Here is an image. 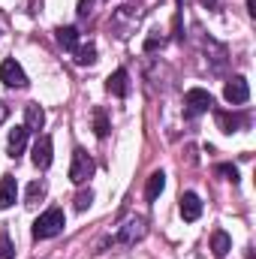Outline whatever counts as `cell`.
Returning <instances> with one entry per match:
<instances>
[{
    "instance_id": "6da1fadb",
    "label": "cell",
    "mask_w": 256,
    "mask_h": 259,
    "mask_svg": "<svg viewBox=\"0 0 256 259\" xmlns=\"http://www.w3.org/2000/svg\"><path fill=\"white\" fill-rule=\"evenodd\" d=\"M66 226V217L61 208H49L46 214H39L36 217V223H33V238H39V241H46V238H55V235H61Z\"/></svg>"
},
{
    "instance_id": "7a4b0ae2",
    "label": "cell",
    "mask_w": 256,
    "mask_h": 259,
    "mask_svg": "<svg viewBox=\"0 0 256 259\" xmlns=\"http://www.w3.org/2000/svg\"><path fill=\"white\" fill-rule=\"evenodd\" d=\"M211 109H214V97H211L208 91L190 88V91L184 94V115H187V118H199V115H205V112H211Z\"/></svg>"
},
{
    "instance_id": "3957f363",
    "label": "cell",
    "mask_w": 256,
    "mask_h": 259,
    "mask_svg": "<svg viewBox=\"0 0 256 259\" xmlns=\"http://www.w3.org/2000/svg\"><path fill=\"white\" fill-rule=\"evenodd\" d=\"M94 169H97V166H94V160L88 157V151H84V148H75V151H72V166H69V181H72V184H84V181L94 175Z\"/></svg>"
},
{
    "instance_id": "277c9868",
    "label": "cell",
    "mask_w": 256,
    "mask_h": 259,
    "mask_svg": "<svg viewBox=\"0 0 256 259\" xmlns=\"http://www.w3.org/2000/svg\"><path fill=\"white\" fill-rule=\"evenodd\" d=\"M223 97H226V103H232V106L247 103V100H250V84H247V78H244V75H232V78L226 81V88H223Z\"/></svg>"
},
{
    "instance_id": "5b68a950",
    "label": "cell",
    "mask_w": 256,
    "mask_h": 259,
    "mask_svg": "<svg viewBox=\"0 0 256 259\" xmlns=\"http://www.w3.org/2000/svg\"><path fill=\"white\" fill-rule=\"evenodd\" d=\"M0 81L6 84V88H27V75H24V69L18 61H12V58H6L3 64H0Z\"/></svg>"
},
{
    "instance_id": "8992f818",
    "label": "cell",
    "mask_w": 256,
    "mask_h": 259,
    "mask_svg": "<svg viewBox=\"0 0 256 259\" xmlns=\"http://www.w3.org/2000/svg\"><path fill=\"white\" fill-rule=\"evenodd\" d=\"M181 217L187 220V223H193V220H199L202 217V199L193 193V190H187V193H181Z\"/></svg>"
},
{
    "instance_id": "52a82bcc",
    "label": "cell",
    "mask_w": 256,
    "mask_h": 259,
    "mask_svg": "<svg viewBox=\"0 0 256 259\" xmlns=\"http://www.w3.org/2000/svg\"><path fill=\"white\" fill-rule=\"evenodd\" d=\"M33 166L36 169H49L52 166V139L49 136H39L33 142Z\"/></svg>"
},
{
    "instance_id": "ba28073f",
    "label": "cell",
    "mask_w": 256,
    "mask_h": 259,
    "mask_svg": "<svg viewBox=\"0 0 256 259\" xmlns=\"http://www.w3.org/2000/svg\"><path fill=\"white\" fill-rule=\"evenodd\" d=\"M42 127H46V112H42V106H39V103H27V106H24V130H27V133H39Z\"/></svg>"
},
{
    "instance_id": "9c48e42d",
    "label": "cell",
    "mask_w": 256,
    "mask_h": 259,
    "mask_svg": "<svg viewBox=\"0 0 256 259\" xmlns=\"http://www.w3.org/2000/svg\"><path fill=\"white\" fill-rule=\"evenodd\" d=\"M214 118H217V127L223 130V133H238V130L247 124L244 115H238V112H223V109H217Z\"/></svg>"
},
{
    "instance_id": "30bf717a",
    "label": "cell",
    "mask_w": 256,
    "mask_h": 259,
    "mask_svg": "<svg viewBox=\"0 0 256 259\" xmlns=\"http://www.w3.org/2000/svg\"><path fill=\"white\" fill-rule=\"evenodd\" d=\"M106 88H109V94H115V97H127V94H130V75H127V69H115V72L109 75Z\"/></svg>"
},
{
    "instance_id": "8fae6325",
    "label": "cell",
    "mask_w": 256,
    "mask_h": 259,
    "mask_svg": "<svg viewBox=\"0 0 256 259\" xmlns=\"http://www.w3.org/2000/svg\"><path fill=\"white\" fill-rule=\"evenodd\" d=\"M142 235H145V223L136 217V220H127V223L121 226V232H118V241H124V244H136Z\"/></svg>"
},
{
    "instance_id": "7c38bea8",
    "label": "cell",
    "mask_w": 256,
    "mask_h": 259,
    "mask_svg": "<svg viewBox=\"0 0 256 259\" xmlns=\"http://www.w3.org/2000/svg\"><path fill=\"white\" fill-rule=\"evenodd\" d=\"M15 199H18V184H15V178H0V208H12L15 205Z\"/></svg>"
},
{
    "instance_id": "4fadbf2b",
    "label": "cell",
    "mask_w": 256,
    "mask_h": 259,
    "mask_svg": "<svg viewBox=\"0 0 256 259\" xmlns=\"http://www.w3.org/2000/svg\"><path fill=\"white\" fill-rule=\"evenodd\" d=\"M24 148H27V130L15 127L12 133H9V145H6V151H9V157H21Z\"/></svg>"
},
{
    "instance_id": "5bb4252c",
    "label": "cell",
    "mask_w": 256,
    "mask_h": 259,
    "mask_svg": "<svg viewBox=\"0 0 256 259\" xmlns=\"http://www.w3.org/2000/svg\"><path fill=\"white\" fill-rule=\"evenodd\" d=\"M229 250H232V238H229L223 229H214V232H211V253H214V256H226Z\"/></svg>"
},
{
    "instance_id": "9a60e30c",
    "label": "cell",
    "mask_w": 256,
    "mask_h": 259,
    "mask_svg": "<svg viewBox=\"0 0 256 259\" xmlns=\"http://www.w3.org/2000/svg\"><path fill=\"white\" fill-rule=\"evenodd\" d=\"M58 42H61V49H66V52H75V46H78V30H75L72 24L58 27Z\"/></svg>"
},
{
    "instance_id": "2e32d148",
    "label": "cell",
    "mask_w": 256,
    "mask_h": 259,
    "mask_svg": "<svg viewBox=\"0 0 256 259\" xmlns=\"http://www.w3.org/2000/svg\"><path fill=\"white\" fill-rule=\"evenodd\" d=\"M163 187H166V175H163V172H154V175L148 178V187H145V199H148V202H154L157 196L163 193Z\"/></svg>"
},
{
    "instance_id": "e0dca14e",
    "label": "cell",
    "mask_w": 256,
    "mask_h": 259,
    "mask_svg": "<svg viewBox=\"0 0 256 259\" xmlns=\"http://www.w3.org/2000/svg\"><path fill=\"white\" fill-rule=\"evenodd\" d=\"M75 64L78 66H91L97 64V46H75Z\"/></svg>"
},
{
    "instance_id": "ac0fdd59",
    "label": "cell",
    "mask_w": 256,
    "mask_h": 259,
    "mask_svg": "<svg viewBox=\"0 0 256 259\" xmlns=\"http://www.w3.org/2000/svg\"><path fill=\"white\" fill-rule=\"evenodd\" d=\"M15 256V244L9 241V235H6V229L0 226V259H12Z\"/></svg>"
},
{
    "instance_id": "d6986e66",
    "label": "cell",
    "mask_w": 256,
    "mask_h": 259,
    "mask_svg": "<svg viewBox=\"0 0 256 259\" xmlns=\"http://www.w3.org/2000/svg\"><path fill=\"white\" fill-rule=\"evenodd\" d=\"M94 130H97V136L103 139V136H109V121H106V112L103 109H97L94 112Z\"/></svg>"
},
{
    "instance_id": "ffe728a7",
    "label": "cell",
    "mask_w": 256,
    "mask_h": 259,
    "mask_svg": "<svg viewBox=\"0 0 256 259\" xmlns=\"http://www.w3.org/2000/svg\"><path fill=\"white\" fill-rule=\"evenodd\" d=\"M42 196H46V184H42V181H33V184L27 187V205H36Z\"/></svg>"
},
{
    "instance_id": "44dd1931",
    "label": "cell",
    "mask_w": 256,
    "mask_h": 259,
    "mask_svg": "<svg viewBox=\"0 0 256 259\" xmlns=\"http://www.w3.org/2000/svg\"><path fill=\"white\" fill-rule=\"evenodd\" d=\"M91 202H94V193H91V190H81V193L75 196V211H84Z\"/></svg>"
},
{
    "instance_id": "7402d4cb",
    "label": "cell",
    "mask_w": 256,
    "mask_h": 259,
    "mask_svg": "<svg viewBox=\"0 0 256 259\" xmlns=\"http://www.w3.org/2000/svg\"><path fill=\"white\" fill-rule=\"evenodd\" d=\"M217 172H220L226 181H232V184L238 181V169H235V166H229V163H226V166H217Z\"/></svg>"
},
{
    "instance_id": "603a6c76",
    "label": "cell",
    "mask_w": 256,
    "mask_h": 259,
    "mask_svg": "<svg viewBox=\"0 0 256 259\" xmlns=\"http://www.w3.org/2000/svg\"><path fill=\"white\" fill-rule=\"evenodd\" d=\"M91 6H94V0H81V3H78V15H88Z\"/></svg>"
},
{
    "instance_id": "cb8c5ba5",
    "label": "cell",
    "mask_w": 256,
    "mask_h": 259,
    "mask_svg": "<svg viewBox=\"0 0 256 259\" xmlns=\"http://www.w3.org/2000/svg\"><path fill=\"white\" fill-rule=\"evenodd\" d=\"M199 3H202V6H205V9H214V6H217V3H220V0H199Z\"/></svg>"
},
{
    "instance_id": "d4e9b609",
    "label": "cell",
    "mask_w": 256,
    "mask_h": 259,
    "mask_svg": "<svg viewBox=\"0 0 256 259\" xmlns=\"http://www.w3.org/2000/svg\"><path fill=\"white\" fill-rule=\"evenodd\" d=\"M247 12H250V15H256V0H247Z\"/></svg>"
}]
</instances>
